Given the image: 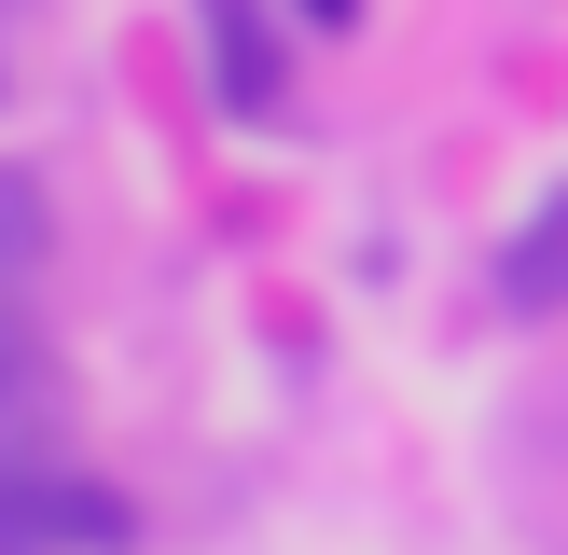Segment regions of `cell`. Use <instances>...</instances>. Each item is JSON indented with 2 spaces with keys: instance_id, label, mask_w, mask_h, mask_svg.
Listing matches in <instances>:
<instances>
[{
  "instance_id": "obj_1",
  "label": "cell",
  "mask_w": 568,
  "mask_h": 555,
  "mask_svg": "<svg viewBox=\"0 0 568 555\" xmlns=\"http://www.w3.org/2000/svg\"><path fill=\"white\" fill-rule=\"evenodd\" d=\"M0 555H139V500L83 458H0Z\"/></svg>"
},
{
  "instance_id": "obj_2",
  "label": "cell",
  "mask_w": 568,
  "mask_h": 555,
  "mask_svg": "<svg viewBox=\"0 0 568 555\" xmlns=\"http://www.w3.org/2000/svg\"><path fill=\"white\" fill-rule=\"evenodd\" d=\"M209 98H222V125H277L292 111V56H277L264 0H209Z\"/></svg>"
},
{
  "instance_id": "obj_3",
  "label": "cell",
  "mask_w": 568,
  "mask_h": 555,
  "mask_svg": "<svg viewBox=\"0 0 568 555\" xmlns=\"http://www.w3.org/2000/svg\"><path fill=\"white\" fill-rule=\"evenodd\" d=\"M486 292H499V320H568V181L514 222V236H499Z\"/></svg>"
},
{
  "instance_id": "obj_4",
  "label": "cell",
  "mask_w": 568,
  "mask_h": 555,
  "mask_svg": "<svg viewBox=\"0 0 568 555\" xmlns=\"http://www.w3.org/2000/svg\"><path fill=\"white\" fill-rule=\"evenodd\" d=\"M42 264H55V194L28 167H0V292H28Z\"/></svg>"
},
{
  "instance_id": "obj_5",
  "label": "cell",
  "mask_w": 568,
  "mask_h": 555,
  "mask_svg": "<svg viewBox=\"0 0 568 555\" xmlns=\"http://www.w3.org/2000/svg\"><path fill=\"white\" fill-rule=\"evenodd\" d=\"M42 403V333H28V292H0V431Z\"/></svg>"
},
{
  "instance_id": "obj_6",
  "label": "cell",
  "mask_w": 568,
  "mask_h": 555,
  "mask_svg": "<svg viewBox=\"0 0 568 555\" xmlns=\"http://www.w3.org/2000/svg\"><path fill=\"white\" fill-rule=\"evenodd\" d=\"M292 14H305V28H361V0H292Z\"/></svg>"
}]
</instances>
